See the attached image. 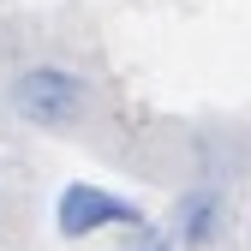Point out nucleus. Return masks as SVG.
<instances>
[{
    "label": "nucleus",
    "instance_id": "nucleus-1",
    "mask_svg": "<svg viewBox=\"0 0 251 251\" xmlns=\"http://www.w3.org/2000/svg\"><path fill=\"white\" fill-rule=\"evenodd\" d=\"M90 102V90L78 72L66 66H30L18 84H12V108L30 120V126H48V132H60V126H72Z\"/></svg>",
    "mask_w": 251,
    "mask_h": 251
},
{
    "label": "nucleus",
    "instance_id": "nucleus-2",
    "mask_svg": "<svg viewBox=\"0 0 251 251\" xmlns=\"http://www.w3.org/2000/svg\"><path fill=\"white\" fill-rule=\"evenodd\" d=\"M138 222H144L138 203H126L120 192L90 185V179H72L66 192L54 198V227L66 233V239H90V233H102V227H138Z\"/></svg>",
    "mask_w": 251,
    "mask_h": 251
},
{
    "label": "nucleus",
    "instance_id": "nucleus-3",
    "mask_svg": "<svg viewBox=\"0 0 251 251\" xmlns=\"http://www.w3.org/2000/svg\"><path fill=\"white\" fill-rule=\"evenodd\" d=\"M215 233H222V198L215 192H192L179 203V239L185 245H209Z\"/></svg>",
    "mask_w": 251,
    "mask_h": 251
},
{
    "label": "nucleus",
    "instance_id": "nucleus-4",
    "mask_svg": "<svg viewBox=\"0 0 251 251\" xmlns=\"http://www.w3.org/2000/svg\"><path fill=\"white\" fill-rule=\"evenodd\" d=\"M138 251H168V245H138Z\"/></svg>",
    "mask_w": 251,
    "mask_h": 251
}]
</instances>
